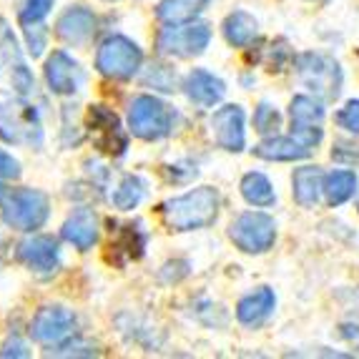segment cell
I'll return each instance as SVG.
<instances>
[{
  "label": "cell",
  "mask_w": 359,
  "mask_h": 359,
  "mask_svg": "<svg viewBox=\"0 0 359 359\" xmlns=\"http://www.w3.org/2000/svg\"><path fill=\"white\" fill-rule=\"evenodd\" d=\"M224 36L231 46L236 48H244L257 38V20L244 11L231 13L226 20H224Z\"/></svg>",
  "instance_id": "obj_23"
},
{
  "label": "cell",
  "mask_w": 359,
  "mask_h": 359,
  "mask_svg": "<svg viewBox=\"0 0 359 359\" xmlns=\"http://www.w3.org/2000/svg\"><path fill=\"white\" fill-rule=\"evenodd\" d=\"M15 257L30 271H36L41 276L55 274L60 266V249L53 236H30V239L20 241Z\"/></svg>",
  "instance_id": "obj_10"
},
{
  "label": "cell",
  "mask_w": 359,
  "mask_h": 359,
  "mask_svg": "<svg viewBox=\"0 0 359 359\" xmlns=\"http://www.w3.org/2000/svg\"><path fill=\"white\" fill-rule=\"evenodd\" d=\"M354 189H357V176L352 171H334L327 176V184H324V194L332 206L344 204L354 194Z\"/></svg>",
  "instance_id": "obj_26"
},
{
  "label": "cell",
  "mask_w": 359,
  "mask_h": 359,
  "mask_svg": "<svg viewBox=\"0 0 359 359\" xmlns=\"http://www.w3.org/2000/svg\"><path fill=\"white\" fill-rule=\"evenodd\" d=\"M50 214L48 196L38 189H18L8 196L3 206V222L18 231H36L46 224Z\"/></svg>",
  "instance_id": "obj_3"
},
{
  "label": "cell",
  "mask_w": 359,
  "mask_h": 359,
  "mask_svg": "<svg viewBox=\"0 0 359 359\" xmlns=\"http://www.w3.org/2000/svg\"><path fill=\"white\" fill-rule=\"evenodd\" d=\"M211 131L216 144L226 151L244 149V111L239 106H224L211 116Z\"/></svg>",
  "instance_id": "obj_14"
},
{
  "label": "cell",
  "mask_w": 359,
  "mask_h": 359,
  "mask_svg": "<svg viewBox=\"0 0 359 359\" xmlns=\"http://www.w3.org/2000/svg\"><path fill=\"white\" fill-rule=\"evenodd\" d=\"M18 176H20V163L8 151L0 149V179H18Z\"/></svg>",
  "instance_id": "obj_34"
},
{
  "label": "cell",
  "mask_w": 359,
  "mask_h": 359,
  "mask_svg": "<svg viewBox=\"0 0 359 359\" xmlns=\"http://www.w3.org/2000/svg\"><path fill=\"white\" fill-rule=\"evenodd\" d=\"M25 38H28V53L33 55V58H38V55L43 53V48H46V30H43V23L28 25V28H25Z\"/></svg>",
  "instance_id": "obj_32"
},
{
  "label": "cell",
  "mask_w": 359,
  "mask_h": 359,
  "mask_svg": "<svg viewBox=\"0 0 359 359\" xmlns=\"http://www.w3.org/2000/svg\"><path fill=\"white\" fill-rule=\"evenodd\" d=\"M206 6L209 0H161L156 8V15L166 25H181L196 18Z\"/></svg>",
  "instance_id": "obj_21"
},
{
  "label": "cell",
  "mask_w": 359,
  "mask_h": 359,
  "mask_svg": "<svg viewBox=\"0 0 359 359\" xmlns=\"http://www.w3.org/2000/svg\"><path fill=\"white\" fill-rule=\"evenodd\" d=\"M332 156H334L337 161H349V163L354 161V163H359V146H357V151H349V154L341 149V146H337V149L332 151Z\"/></svg>",
  "instance_id": "obj_35"
},
{
  "label": "cell",
  "mask_w": 359,
  "mask_h": 359,
  "mask_svg": "<svg viewBox=\"0 0 359 359\" xmlns=\"http://www.w3.org/2000/svg\"><path fill=\"white\" fill-rule=\"evenodd\" d=\"M144 53L136 43L128 41L126 36H111L101 43V48L96 53V68L101 76L116 78V81H126V78L136 76L141 68Z\"/></svg>",
  "instance_id": "obj_4"
},
{
  "label": "cell",
  "mask_w": 359,
  "mask_h": 359,
  "mask_svg": "<svg viewBox=\"0 0 359 359\" xmlns=\"http://www.w3.org/2000/svg\"><path fill=\"white\" fill-rule=\"evenodd\" d=\"M48 357H93V354H98L96 349H93V344H88V341H81V339H73V341H66V344H60V347L55 349H48Z\"/></svg>",
  "instance_id": "obj_29"
},
{
  "label": "cell",
  "mask_w": 359,
  "mask_h": 359,
  "mask_svg": "<svg viewBox=\"0 0 359 359\" xmlns=\"http://www.w3.org/2000/svg\"><path fill=\"white\" fill-rule=\"evenodd\" d=\"M28 347H25V341L18 339V337H11V339L3 344V349H0V359H23L28 357Z\"/></svg>",
  "instance_id": "obj_33"
},
{
  "label": "cell",
  "mask_w": 359,
  "mask_h": 359,
  "mask_svg": "<svg viewBox=\"0 0 359 359\" xmlns=\"http://www.w3.org/2000/svg\"><path fill=\"white\" fill-rule=\"evenodd\" d=\"M279 123H282L279 111L271 108L269 103H262V106L257 108V114H254V126H257L259 133H264V136H266V133H276Z\"/></svg>",
  "instance_id": "obj_28"
},
{
  "label": "cell",
  "mask_w": 359,
  "mask_h": 359,
  "mask_svg": "<svg viewBox=\"0 0 359 359\" xmlns=\"http://www.w3.org/2000/svg\"><path fill=\"white\" fill-rule=\"evenodd\" d=\"M211 28L206 23L194 25H171L158 33V50L166 55H179V58H191V55L204 53L209 48Z\"/></svg>",
  "instance_id": "obj_8"
},
{
  "label": "cell",
  "mask_w": 359,
  "mask_h": 359,
  "mask_svg": "<svg viewBox=\"0 0 359 359\" xmlns=\"http://www.w3.org/2000/svg\"><path fill=\"white\" fill-rule=\"evenodd\" d=\"M241 196L254 206H271L274 204V189L264 174H246L241 181Z\"/></svg>",
  "instance_id": "obj_25"
},
{
  "label": "cell",
  "mask_w": 359,
  "mask_h": 359,
  "mask_svg": "<svg viewBox=\"0 0 359 359\" xmlns=\"http://www.w3.org/2000/svg\"><path fill=\"white\" fill-rule=\"evenodd\" d=\"M176 123L174 108L156 96H136L128 106V128L144 141H158L168 136Z\"/></svg>",
  "instance_id": "obj_2"
},
{
  "label": "cell",
  "mask_w": 359,
  "mask_h": 359,
  "mask_svg": "<svg viewBox=\"0 0 359 359\" xmlns=\"http://www.w3.org/2000/svg\"><path fill=\"white\" fill-rule=\"evenodd\" d=\"M83 81V71L66 50H53L46 60V83L58 96H71Z\"/></svg>",
  "instance_id": "obj_12"
},
{
  "label": "cell",
  "mask_w": 359,
  "mask_h": 359,
  "mask_svg": "<svg viewBox=\"0 0 359 359\" xmlns=\"http://www.w3.org/2000/svg\"><path fill=\"white\" fill-rule=\"evenodd\" d=\"M6 194H8V189L3 184H0V204H3V201H6Z\"/></svg>",
  "instance_id": "obj_36"
},
{
  "label": "cell",
  "mask_w": 359,
  "mask_h": 359,
  "mask_svg": "<svg viewBox=\"0 0 359 359\" xmlns=\"http://www.w3.org/2000/svg\"><path fill=\"white\" fill-rule=\"evenodd\" d=\"M294 198L302 206H314L322 194V171L317 166H302L294 171Z\"/></svg>",
  "instance_id": "obj_22"
},
{
  "label": "cell",
  "mask_w": 359,
  "mask_h": 359,
  "mask_svg": "<svg viewBox=\"0 0 359 359\" xmlns=\"http://www.w3.org/2000/svg\"><path fill=\"white\" fill-rule=\"evenodd\" d=\"M60 236L73 244L78 252H88L98 241V219L90 209H78L60 226Z\"/></svg>",
  "instance_id": "obj_15"
},
{
  "label": "cell",
  "mask_w": 359,
  "mask_h": 359,
  "mask_svg": "<svg viewBox=\"0 0 359 359\" xmlns=\"http://www.w3.org/2000/svg\"><path fill=\"white\" fill-rule=\"evenodd\" d=\"M163 222L174 231H194L216 222L219 214V194L211 186H198L184 196L168 198L161 206Z\"/></svg>",
  "instance_id": "obj_1"
},
{
  "label": "cell",
  "mask_w": 359,
  "mask_h": 359,
  "mask_svg": "<svg viewBox=\"0 0 359 359\" xmlns=\"http://www.w3.org/2000/svg\"><path fill=\"white\" fill-rule=\"evenodd\" d=\"M289 116H292V133L302 138L306 146H314L322 141V118L324 111L314 98L309 96H297L289 106Z\"/></svg>",
  "instance_id": "obj_11"
},
{
  "label": "cell",
  "mask_w": 359,
  "mask_h": 359,
  "mask_svg": "<svg viewBox=\"0 0 359 359\" xmlns=\"http://www.w3.org/2000/svg\"><path fill=\"white\" fill-rule=\"evenodd\" d=\"M146 249V231L141 229V224H126L116 231V236L111 239V252H114L116 264L136 262L144 257Z\"/></svg>",
  "instance_id": "obj_18"
},
{
  "label": "cell",
  "mask_w": 359,
  "mask_h": 359,
  "mask_svg": "<svg viewBox=\"0 0 359 359\" xmlns=\"http://www.w3.org/2000/svg\"><path fill=\"white\" fill-rule=\"evenodd\" d=\"M184 88H186V96L204 108L219 103L224 98V93H226L222 78H216L214 73L204 71V68H194V71L186 76Z\"/></svg>",
  "instance_id": "obj_16"
},
{
  "label": "cell",
  "mask_w": 359,
  "mask_h": 359,
  "mask_svg": "<svg viewBox=\"0 0 359 359\" xmlns=\"http://www.w3.org/2000/svg\"><path fill=\"white\" fill-rule=\"evenodd\" d=\"M254 154L259 158H266V161H297V158H304L311 154V146H306L302 138H297L292 133L289 138H269V141H262V144L254 149Z\"/></svg>",
  "instance_id": "obj_19"
},
{
  "label": "cell",
  "mask_w": 359,
  "mask_h": 359,
  "mask_svg": "<svg viewBox=\"0 0 359 359\" xmlns=\"http://www.w3.org/2000/svg\"><path fill=\"white\" fill-rule=\"evenodd\" d=\"M149 83H154L156 88H161V90H174L176 86V73L171 71V68L166 66H151V73L149 78H146Z\"/></svg>",
  "instance_id": "obj_30"
},
{
  "label": "cell",
  "mask_w": 359,
  "mask_h": 359,
  "mask_svg": "<svg viewBox=\"0 0 359 359\" xmlns=\"http://www.w3.org/2000/svg\"><path fill=\"white\" fill-rule=\"evenodd\" d=\"M229 236L241 252L246 254H262L266 249H271L276 239V226L274 219L266 214H259V211H249V214H241L236 222L229 226Z\"/></svg>",
  "instance_id": "obj_6"
},
{
  "label": "cell",
  "mask_w": 359,
  "mask_h": 359,
  "mask_svg": "<svg viewBox=\"0 0 359 359\" xmlns=\"http://www.w3.org/2000/svg\"><path fill=\"white\" fill-rule=\"evenodd\" d=\"M144 194H146V184L138 179V176H123L121 184L116 186V191L111 194V201H114L116 209L131 211L141 204Z\"/></svg>",
  "instance_id": "obj_24"
},
{
  "label": "cell",
  "mask_w": 359,
  "mask_h": 359,
  "mask_svg": "<svg viewBox=\"0 0 359 359\" xmlns=\"http://www.w3.org/2000/svg\"><path fill=\"white\" fill-rule=\"evenodd\" d=\"M297 68L306 88L324 101H334L341 90V68L334 58L322 53H304L297 58Z\"/></svg>",
  "instance_id": "obj_5"
},
{
  "label": "cell",
  "mask_w": 359,
  "mask_h": 359,
  "mask_svg": "<svg viewBox=\"0 0 359 359\" xmlns=\"http://www.w3.org/2000/svg\"><path fill=\"white\" fill-rule=\"evenodd\" d=\"M88 131L93 138V146L108 156H123L128 149V136L121 128L118 116L106 106H90L88 108Z\"/></svg>",
  "instance_id": "obj_7"
},
{
  "label": "cell",
  "mask_w": 359,
  "mask_h": 359,
  "mask_svg": "<svg viewBox=\"0 0 359 359\" xmlns=\"http://www.w3.org/2000/svg\"><path fill=\"white\" fill-rule=\"evenodd\" d=\"M55 33L68 46H86L96 33V15L86 6H71L55 23Z\"/></svg>",
  "instance_id": "obj_13"
},
{
  "label": "cell",
  "mask_w": 359,
  "mask_h": 359,
  "mask_svg": "<svg viewBox=\"0 0 359 359\" xmlns=\"http://www.w3.org/2000/svg\"><path fill=\"white\" fill-rule=\"evenodd\" d=\"M0 48L6 53L8 63H11V76H13V88L18 93H30L33 90V73L25 68L23 58H20L18 41L13 36V30L8 28L6 20H0Z\"/></svg>",
  "instance_id": "obj_17"
},
{
  "label": "cell",
  "mask_w": 359,
  "mask_h": 359,
  "mask_svg": "<svg viewBox=\"0 0 359 359\" xmlns=\"http://www.w3.org/2000/svg\"><path fill=\"white\" fill-rule=\"evenodd\" d=\"M271 309H274V292H271L269 287H262L239 302L236 317H239V322L246 324V327H257V324H262L264 319L269 317Z\"/></svg>",
  "instance_id": "obj_20"
},
{
  "label": "cell",
  "mask_w": 359,
  "mask_h": 359,
  "mask_svg": "<svg viewBox=\"0 0 359 359\" xmlns=\"http://www.w3.org/2000/svg\"><path fill=\"white\" fill-rule=\"evenodd\" d=\"M76 330V314L60 304H46L30 322V337L41 344H60Z\"/></svg>",
  "instance_id": "obj_9"
},
{
  "label": "cell",
  "mask_w": 359,
  "mask_h": 359,
  "mask_svg": "<svg viewBox=\"0 0 359 359\" xmlns=\"http://www.w3.org/2000/svg\"><path fill=\"white\" fill-rule=\"evenodd\" d=\"M337 123L352 133H359V101H349L347 106L337 114Z\"/></svg>",
  "instance_id": "obj_31"
},
{
  "label": "cell",
  "mask_w": 359,
  "mask_h": 359,
  "mask_svg": "<svg viewBox=\"0 0 359 359\" xmlns=\"http://www.w3.org/2000/svg\"><path fill=\"white\" fill-rule=\"evenodd\" d=\"M50 8H53V0H23V6H20L18 13L20 25L28 28V25L43 23V18L50 13Z\"/></svg>",
  "instance_id": "obj_27"
}]
</instances>
